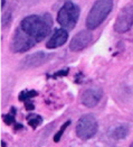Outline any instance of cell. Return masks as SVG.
Wrapping results in <instances>:
<instances>
[{
    "label": "cell",
    "mask_w": 133,
    "mask_h": 147,
    "mask_svg": "<svg viewBox=\"0 0 133 147\" xmlns=\"http://www.w3.org/2000/svg\"><path fill=\"white\" fill-rule=\"evenodd\" d=\"M53 27V18L49 13L30 15L25 17L20 23V28L25 33L35 39L37 43L41 42L49 35Z\"/></svg>",
    "instance_id": "cell-1"
},
{
    "label": "cell",
    "mask_w": 133,
    "mask_h": 147,
    "mask_svg": "<svg viewBox=\"0 0 133 147\" xmlns=\"http://www.w3.org/2000/svg\"><path fill=\"white\" fill-rule=\"evenodd\" d=\"M113 9V0H96L86 17V27L88 30L96 29Z\"/></svg>",
    "instance_id": "cell-2"
},
{
    "label": "cell",
    "mask_w": 133,
    "mask_h": 147,
    "mask_svg": "<svg viewBox=\"0 0 133 147\" xmlns=\"http://www.w3.org/2000/svg\"><path fill=\"white\" fill-rule=\"evenodd\" d=\"M80 18V7L73 2L66 1L57 12V23L64 29H73Z\"/></svg>",
    "instance_id": "cell-3"
},
{
    "label": "cell",
    "mask_w": 133,
    "mask_h": 147,
    "mask_svg": "<svg viewBox=\"0 0 133 147\" xmlns=\"http://www.w3.org/2000/svg\"><path fill=\"white\" fill-rule=\"evenodd\" d=\"M97 127V120L93 115H84L76 123V135L84 140L90 139L96 134Z\"/></svg>",
    "instance_id": "cell-4"
},
{
    "label": "cell",
    "mask_w": 133,
    "mask_h": 147,
    "mask_svg": "<svg viewBox=\"0 0 133 147\" xmlns=\"http://www.w3.org/2000/svg\"><path fill=\"white\" fill-rule=\"evenodd\" d=\"M133 26V6L129 5L123 7L119 15L115 18V23H114V30L119 34H123L129 32Z\"/></svg>",
    "instance_id": "cell-5"
},
{
    "label": "cell",
    "mask_w": 133,
    "mask_h": 147,
    "mask_svg": "<svg viewBox=\"0 0 133 147\" xmlns=\"http://www.w3.org/2000/svg\"><path fill=\"white\" fill-rule=\"evenodd\" d=\"M36 44L37 42L35 39L28 36L20 27H18L12 37L11 49L15 53H25L28 49L34 47Z\"/></svg>",
    "instance_id": "cell-6"
},
{
    "label": "cell",
    "mask_w": 133,
    "mask_h": 147,
    "mask_svg": "<svg viewBox=\"0 0 133 147\" xmlns=\"http://www.w3.org/2000/svg\"><path fill=\"white\" fill-rule=\"evenodd\" d=\"M50 54H46L45 52H36L34 54H30L26 56L19 64V69H33V67H38L46 62L50 60Z\"/></svg>",
    "instance_id": "cell-7"
},
{
    "label": "cell",
    "mask_w": 133,
    "mask_h": 147,
    "mask_svg": "<svg viewBox=\"0 0 133 147\" xmlns=\"http://www.w3.org/2000/svg\"><path fill=\"white\" fill-rule=\"evenodd\" d=\"M93 39V35L91 30H81L75 36H73L72 40L70 43V49L72 52H80L86 49Z\"/></svg>",
    "instance_id": "cell-8"
},
{
    "label": "cell",
    "mask_w": 133,
    "mask_h": 147,
    "mask_svg": "<svg viewBox=\"0 0 133 147\" xmlns=\"http://www.w3.org/2000/svg\"><path fill=\"white\" fill-rule=\"evenodd\" d=\"M102 97H103V90L101 88L94 86V88H90L85 90L81 97V101L85 107L93 108L101 101Z\"/></svg>",
    "instance_id": "cell-9"
},
{
    "label": "cell",
    "mask_w": 133,
    "mask_h": 147,
    "mask_svg": "<svg viewBox=\"0 0 133 147\" xmlns=\"http://www.w3.org/2000/svg\"><path fill=\"white\" fill-rule=\"evenodd\" d=\"M68 39V33L64 28H55L54 34L46 43V47L50 49H57L63 46Z\"/></svg>",
    "instance_id": "cell-10"
},
{
    "label": "cell",
    "mask_w": 133,
    "mask_h": 147,
    "mask_svg": "<svg viewBox=\"0 0 133 147\" xmlns=\"http://www.w3.org/2000/svg\"><path fill=\"white\" fill-rule=\"evenodd\" d=\"M129 135V126L128 125H119L112 129L111 136L115 139H123Z\"/></svg>",
    "instance_id": "cell-11"
},
{
    "label": "cell",
    "mask_w": 133,
    "mask_h": 147,
    "mask_svg": "<svg viewBox=\"0 0 133 147\" xmlns=\"http://www.w3.org/2000/svg\"><path fill=\"white\" fill-rule=\"evenodd\" d=\"M27 120H28V125L30 127H33V128H37L40 123H43V118L40 116H38V115H35V113L29 115Z\"/></svg>",
    "instance_id": "cell-12"
},
{
    "label": "cell",
    "mask_w": 133,
    "mask_h": 147,
    "mask_svg": "<svg viewBox=\"0 0 133 147\" xmlns=\"http://www.w3.org/2000/svg\"><path fill=\"white\" fill-rule=\"evenodd\" d=\"M37 94H38V92L35 91V90H30V91H23V92H20L19 93V97L18 99L20 100V101H28L29 99L34 98V97H36Z\"/></svg>",
    "instance_id": "cell-13"
},
{
    "label": "cell",
    "mask_w": 133,
    "mask_h": 147,
    "mask_svg": "<svg viewBox=\"0 0 133 147\" xmlns=\"http://www.w3.org/2000/svg\"><path fill=\"white\" fill-rule=\"evenodd\" d=\"M70 123H71V121H70V120H67L66 123H65L64 125H63V126H61V129H59V131H58V133H57V134L55 135V137H54V142H55V143L59 142V139L61 138V135L64 134V131L66 130V128H67V127L70 126Z\"/></svg>",
    "instance_id": "cell-14"
},
{
    "label": "cell",
    "mask_w": 133,
    "mask_h": 147,
    "mask_svg": "<svg viewBox=\"0 0 133 147\" xmlns=\"http://www.w3.org/2000/svg\"><path fill=\"white\" fill-rule=\"evenodd\" d=\"M10 19H11V12L7 11L2 16V19H1V26H2V28H6L8 25L10 24Z\"/></svg>",
    "instance_id": "cell-15"
},
{
    "label": "cell",
    "mask_w": 133,
    "mask_h": 147,
    "mask_svg": "<svg viewBox=\"0 0 133 147\" xmlns=\"http://www.w3.org/2000/svg\"><path fill=\"white\" fill-rule=\"evenodd\" d=\"M3 120L7 125H13L16 123L15 120V111H12L11 113H7V115H3Z\"/></svg>",
    "instance_id": "cell-16"
},
{
    "label": "cell",
    "mask_w": 133,
    "mask_h": 147,
    "mask_svg": "<svg viewBox=\"0 0 133 147\" xmlns=\"http://www.w3.org/2000/svg\"><path fill=\"white\" fill-rule=\"evenodd\" d=\"M25 108H26L28 111H30V110H34L35 106H34V105H33V103H31V102L28 100V101H26V102H25Z\"/></svg>",
    "instance_id": "cell-17"
},
{
    "label": "cell",
    "mask_w": 133,
    "mask_h": 147,
    "mask_svg": "<svg viewBox=\"0 0 133 147\" xmlns=\"http://www.w3.org/2000/svg\"><path fill=\"white\" fill-rule=\"evenodd\" d=\"M68 74V69H66V70H61L59 72H56V73L54 74L55 76H65V75H67Z\"/></svg>",
    "instance_id": "cell-18"
},
{
    "label": "cell",
    "mask_w": 133,
    "mask_h": 147,
    "mask_svg": "<svg viewBox=\"0 0 133 147\" xmlns=\"http://www.w3.org/2000/svg\"><path fill=\"white\" fill-rule=\"evenodd\" d=\"M5 5H6V0H1V9L5 7Z\"/></svg>",
    "instance_id": "cell-19"
},
{
    "label": "cell",
    "mask_w": 133,
    "mask_h": 147,
    "mask_svg": "<svg viewBox=\"0 0 133 147\" xmlns=\"http://www.w3.org/2000/svg\"><path fill=\"white\" fill-rule=\"evenodd\" d=\"M130 147H133V142H132V144H131V146H130Z\"/></svg>",
    "instance_id": "cell-20"
}]
</instances>
